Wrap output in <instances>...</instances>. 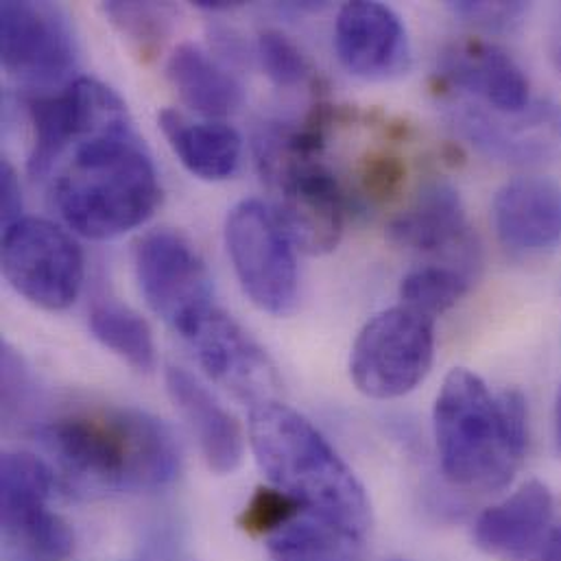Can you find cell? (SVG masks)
Returning a JSON list of instances; mask_svg holds the SVG:
<instances>
[{
  "mask_svg": "<svg viewBox=\"0 0 561 561\" xmlns=\"http://www.w3.org/2000/svg\"><path fill=\"white\" fill-rule=\"evenodd\" d=\"M134 265L149 308L180 336L186 339L217 308L208 267L182 234L171 230L145 234L136 245Z\"/></svg>",
  "mask_w": 561,
  "mask_h": 561,
  "instance_id": "8fae6325",
  "label": "cell"
},
{
  "mask_svg": "<svg viewBox=\"0 0 561 561\" xmlns=\"http://www.w3.org/2000/svg\"><path fill=\"white\" fill-rule=\"evenodd\" d=\"M35 439L75 488L90 492L162 490L182 466L171 428L131 407L61 413L44 422Z\"/></svg>",
  "mask_w": 561,
  "mask_h": 561,
  "instance_id": "6da1fadb",
  "label": "cell"
},
{
  "mask_svg": "<svg viewBox=\"0 0 561 561\" xmlns=\"http://www.w3.org/2000/svg\"><path fill=\"white\" fill-rule=\"evenodd\" d=\"M256 50L265 75L280 88L299 85L310 77L308 59L282 31H263Z\"/></svg>",
  "mask_w": 561,
  "mask_h": 561,
  "instance_id": "4316f807",
  "label": "cell"
},
{
  "mask_svg": "<svg viewBox=\"0 0 561 561\" xmlns=\"http://www.w3.org/2000/svg\"><path fill=\"white\" fill-rule=\"evenodd\" d=\"M123 35L149 53L169 37L175 24V9L164 2H121L112 0L103 7Z\"/></svg>",
  "mask_w": 561,
  "mask_h": 561,
  "instance_id": "484cf974",
  "label": "cell"
},
{
  "mask_svg": "<svg viewBox=\"0 0 561 561\" xmlns=\"http://www.w3.org/2000/svg\"><path fill=\"white\" fill-rule=\"evenodd\" d=\"M204 371L252 407L276 400L280 378L265 350L221 308H213L186 336Z\"/></svg>",
  "mask_w": 561,
  "mask_h": 561,
  "instance_id": "5bb4252c",
  "label": "cell"
},
{
  "mask_svg": "<svg viewBox=\"0 0 561 561\" xmlns=\"http://www.w3.org/2000/svg\"><path fill=\"white\" fill-rule=\"evenodd\" d=\"M435 319L400 304L371 317L350 354V376L360 393L393 400L411 393L431 371Z\"/></svg>",
  "mask_w": 561,
  "mask_h": 561,
  "instance_id": "8992f818",
  "label": "cell"
},
{
  "mask_svg": "<svg viewBox=\"0 0 561 561\" xmlns=\"http://www.w3.org/2000/svg\"><path fill=\"white\" fill-rule=\"evenodd\" d=\"M263 178L276 191V217L282 230L301 252H332L345 226L343 193L334 175L314 156L297 151L290 127H267L256 140Z\"/></svg>",
  "mask_w": 561,
  "mask_h": 561,
  "instance_id": "5b68a950",
  "label": "cell"
},
{
  "mask_svg": "<svg viewBox=\"0 0 561 561\" xmlns=\"http://www.w3.org/2000/svg\"><path fill=\"white\" fill-rule=\"evenodd\" d=\"M453 121L466 140L499 162L529 167L561 158V105L553 101L531 103L516 114L461 103Z\"/></svg>",
  "mask_w": 561,
  "mask_h": 561,
  "instance_id": "4fadbf2b",
  "label": "cell"
},
{
  "mask_svg": "<svg viewBox=\"0 0 561 561\" xmlns=\"http://www.w3.org/2000/svg\"><path fill=\"white\" fill-rule=\"evenodd\" d=\"M435 444L444 477L463 490L507 488L527 455V402L520 391L492 393L481 376L457 367L433 409Z\"/></svg>",
  "mask_w": 561,
  "mask_h": 561,
  "instance_id": "7a4b0ae2",
  "label": "cell"
},
{
  "mask_svg": "<svg viewBox=\"0 0 561 561\" xmlns=\"http://www.w3.org/2000/svg\"><path fill=\"white\" fill-rule=\"evenodd\" d=\"M90 332L110 352L138 371L156 367V343L149 323L118 301H96L90 310Z\"/></svg>",
  "mask_w": 561,
  "mask_h": 561,
  "instance_id": "cb8c5ba5",
  "label": "cell"
},
{
  "mask_svg": "<svg viewBox=\"0 0 561 561\" xmlns=\"http://www.w3.org/2000/svg\"><path fill=\"white\" fill-rule=\"evenodd\" d=\"M556 439H558V448L561 450V391L558 407H556Z\"/></svg>",
  "mask_w": 561,
  "mask_h": 561,
  "instance_id": "e575fe53",
  "label": "cell"
},
{
  "mask_svg": "<svg viewBox=\"0 0 561 561\" xmlns=\"http://www.w3.org/2000/svg\"><path fill=\"white\" fill-rule=\"evenodd\" d=\"M7 561H33V560H28V558H24V556H18V553H11V551H7Z\"/></svg>",
  "mask_w": 561,
  "mask_h": 561,
  "instance_id": "d590c367",
  "label": "cell"
},
{
  "mask_svg": "<svg viewBox=\"0 0 561 561\" xmlns=\"http://www.w3.org/2000/svg\"><path fill=\"white\" fill-rule=\"evenodd\" d=\"M549 57L561 77V7L549 31Z\"/></svg>",
  "mask_w": 561,
  "mask_h": 561,
  "instance_id": "d6a6232c",
  "label": "cell"
},
{
  "mask_svg": "<svg viewBox=\"0 0 561 561\" xmlns=\"http://www.w3.org/2000/svg\"><path fill=\"white\" fill-rule=\"evenodd\" d=\"M301 512H306L293 496L284 494L278 488H259L254 496L248 501L239 525L250 536H263L270 538L276 531H280L284 525H288L293 518H297Z\"/></svg>",
  "mask_w": 561,
  "mask_h": 561,
  "instance_id": "83f0119b",
  "label": "cell"
},
{
  "mask_svg": "<svg viewBox=\"0 0 561 561\" xmlns=\"http://www.w3.org/2000/svg\"><path fill=\"white\" fill-rule=\"evenodd\" d=\"M334 50L343 68L365 81L396 79L411 68L407 26L382 2L343 4L334 24Z\"/></svg>",
  "mask_w": 561,
  "mask_h": 561,
  "instance_id": "9a60e30c",
  "label": "cell"
},
{
  "mask_svg": "<svg viewBox=\"0 0 561 561\" xmlns=\"http://www.w3.org/2000/svg\"><path fill=\"white\" fill-rule=\"evenodd\" d=\"M160 197L156 164L131 123L79 142L53 184L61 219L92 241H110L142 226Z\"/></svg>",
  "mask_w": 561,
  "mask_h": 561,
  "instance_id": "3957f363",
  "label": "cell"
},
{
  "mask_svg": "<svg viewBox=\"0 0 561 561\" xmlns=\"http://www.w3.org/2000/svg\"><path fill=\"white\" fill-rule=\"evenodd\" d=\"M365 538L310 512H301L267 538L274 561H363Z\"/></svg>",
  "mask_w": 561,
  "mask_h": 561,
  "instance_id": "603a6c76",
  "label": "cell"
},
{
  "mask_svg": "<svg viewBox=\"0 0 561 561\" xmlns=\"http://www.w3.org/2000/svg\"><path fill=\"white\" fill-rule=\"evenodd\" d=\"M494 228L514 259H542L561 248V186L551 178H516L494 199Z\"/></svg>",
  "mask_w": 561,
  "mask_h": 561,
  "instance_id": "2e32d148",
  "label": "cell"
},
{
  "mask_svg": "<svg viewBox=\"0 0 561 561\" xmlns=\"http://www.w3.org/2000/svg\"><path fill=\"white\" fill-rule=\"evenodd\" d=\"M226 245L245 295L261 310L276 317L295 310L297 263L274 210L259 199L234 206L226 221Z\"/></svg>",
  "mask_w": 561,
  "mask_h": 561,
  "instance_id": "ba28073f",
  "label": "cell"
},
{
  "mask_svg": "<svg viewBox=\"0 0 561 561\" xmlns=\"http://www.w3.org/2000/svg\"><path fill=\"white\" fill-rule=\"evenodd\" d=\"M33 147L28 173L46 175L61 153L105 129L131 123L123 99L105 83L79 77L61 90L33 94L28 101Z\"/></svg>",
  "mask_w": 561,
  "mask_h": 561,
  "instance_id": "7c38bea8",
  "label": "cell"
},
{
  "mask_svg": "<svg viewBox=\"0 0 561 561\" xmlns=\"http://www.w3.org/2000/svg\"><path fill=\"white\" fill-rule=\"evenodd\" d=\"M439 75L496 112L516 114L531 105L525 70L490 42L463 39L448 46L439 59Z\"/></svg>",
  "mask_w": 561,
  "mask_h": 561,
  "instance_id": "d6986e66",
  "label": "cell"
},
{
  "mask_svg": "<svg viewBox=\"0 0 561 561\" xmlns=\"http://www.w3.org/2000/svg\"><path fill=\"white\" fill-rule=\"evenodd\" d=\"M404 167L396 158H371L363 171L365 191L376 199L391 197L402 184Z\"/></svg>",
  "mask_w": 561,
  "mask_h": 561,
  "instance_id": "4dcf8cb0",
  "label": "cell"
},
{
  "mask_svg": "<svg viewBox=\"0 0 561 561\" xmlns=\"http://www.w3.org/2000/svg\"><path fill=\"white\" fill-rule=\"evenodd\" d=\"M472 286L470 272L453 265H426L413 270L400 284L404 306L435 319L450 310Z\"/></svg>",
  "mask_w": 561,
  "mask_h": 561,
  "instance_id": "d4e9b609",
  "label": "cell"
},
{
  "mask_svg": "<svg viewBox=\"0 0 561 561\" xmlns=\"http://www.w3.org/2000/svg\"><path fill=\"white\" fill-rule=\"evenodd\" d=\"M448 7L455 15L466 18L468 22H472L477 26H483V28H492V31L512 28L529 11V4H525V2H472V0H461V2H448Z\"/></svg>",
  "mask_w": 561,
  "mask_h": 561,
  "instance_id": "f1b7e54d",
  "label": "cell"
},
{
  "mask_svg": "<svg viewBox=\"0 0 561 561\" xmlns=\"http://www.w3.org/2000/svg\"><path fill=\"white\" fill-rule=\"evenodd\" d=\"M55 472L31 453H4L0 461V523L7 549L33 560L64 561L75 549L70 525L50 512Z\"/></svg>",
  "mask_w": 561,
  "mask_h": 561,
  "instance_id": "9c48e42d",
  "label": "cell"
},
{
  "mask_svg": "<svg viewBox=\"0 0 561 561\" xmlns=\"http://www.w3.org/2000/svg\"><path fill=\"white\" fill-rule=\"evenodd\" d=\"M2 274L31 304L64 310L81 293L85 263L66 230L46 219L24 217L4 230Z\"/></svg>",
  "mask_w": 561,
  "mask_h": 561,
  "instance_id": "30bf717a",
  "label": "cell"
},
{
  "mask_svg": "<svg viewBox=\"0 0 561 561\" xmlns=\"http://www.w3.org/2000/svg\"><path fill=\"white\" fill-rule=\"evenodd\" d=\"M28 376L22 358L15 354V350L4 343L2 345V415L9 420L18 413L22 402L28 396Z\"/></svg>",
  "mask_w": 561,
  "mask_h": 561,
  "instance_id": "f546056e",
  "label": "cell"
},
{
  "mask_svg": "<svg viewBox=\"0 0 561 561\" xmlns=\"http://www.w3.org/2000/svg\"><path fill=\"white\" fill-rule=\"evenodd\" d=\"M167 75L182 101L208 118L234 114L243 103L241 83L195 44H180L167 64Z\"/></svg>",
  "mask_w": 561,
  "mask_h": 561,
  "instance_id": "7402d4cb",
  "label": "cell"
},
{
  "mask_svg": "<svg viewBox=\"0 0 561 561\" xmlns=\"http://www.w3.org/2000/svg\"><path fill=\"white\" fill-rule=\"evenodd\" d=\"M250 446L274 488L306 512L367 538L371 505L365 488L304 415L278 400L252 407Z\"/></svg>",
  "mask_w": 561,
  "mask_h": 561,
  "instance_id": "277c9868",
  "label": "cell"
},
{
  "mask_svg": "<svg viewBox=\"0 0 561 561\" xmlns=\"http://www.w3.org/2000/svg\"><path fill=\"white\" fill-rule=\"evenodd\" d=\"M387 237L396 248L424 254H448L472 263V239L468 234L466 208L459 191L435 180L389 224Z\"/></svg>",
  "mask_w": 561,
  "mask_h": 561,
  "instance_id": "ac0fdd59",
  "label": "cell"
},
{
  "mask_svg": "<svg viewBox=\"0 0 561 561\" xmlns=\"http://www.w3.org/2000/svg\"><path fill=\"white\" fill-rule=\"evenodd\" d=\"M167 391L193 431L208 468L232 474L245 457V435L237 417L184 367H167Z\"/></svg>",
  "mask_w": 561,
  "mask_h": 561,
  "instance_id": "ffe728a7",
  "label": "cell"
},
{
  "mask_svg": "<svg viewBox=\"0 0 561 561\" xmlns=\"http://www.w3.org/2000/svg\"><path fill=\"white\" fill-rule=\"evenodd\" d=\"M0 210H2V228H11L22 217V191L18 184V175L13 167L2 160L0 162Z\"/></svg>",
  "mask_w": 561,
  "mask_h": 561,
  "instance_id": "1f68e13d",
  "label": "cell"
},
{
  "mask_svg": "<svg viewBox=\"0 0 561 561\" xmlns=\"http://www.w3.org/2000/svg\"><path fill=\"white\" fill-rule=\"evenodd\" d=\"M0 55L13 81L33 94H44L72 83L79 50L61 7L7 0L0 4Z\"/></svg>",
  "mask_w": 561,
  "mask_h": 561,
  "instance_id": "52a82bcc",
  "label": "cell"
},
{
  "mask_svg": "<svg viewBox=\"0 0 561 561\" xmlns=\"http://www.w3.org/2000/svg\"><path fill=\"white\" fill-rule=\"evenodd\" d=\"M195 4L208 11H230L234 7H241V2H228V0H197Z\"/></svg>",
  "mask_w": 561,
  "mask_h": 561,
  "instance_id": "836d02e7",
  "label": "cell"
},
{
  "mask_svg": "<svg viewBox=\"0 0 561 561\" xmlns=\"http://www.w3.org/2000/svg\"><path fill=\"white\" fill-rule=\"evenodd\" d=\"M158 121L171 149L195 178L224 182L239 171L243 140L234 127L217 121H188L178 110L160 112Z\"/></svg>",
  "mask_w": 561,
  "mask_h": 561,
  "instance_id": "44dd1931",
  "label": "cell"
},
{
  "mask_svg": "<svg viewBox=\"0 0 561 561\" xmlns=\"http://www.w3.org/2000/svg\"><path fill=\"white\" fill-rule=\"evenodd\" d=\"M553 516L551 490L542 481H529L477 518L474 545L496 560L534 561L556 527Z\"/></svg>",
  "mask_w": 561,
  "mask_h": 561,
  "instance_id": "e0dca14e",
  "label": "cell"
}]
</instances>
